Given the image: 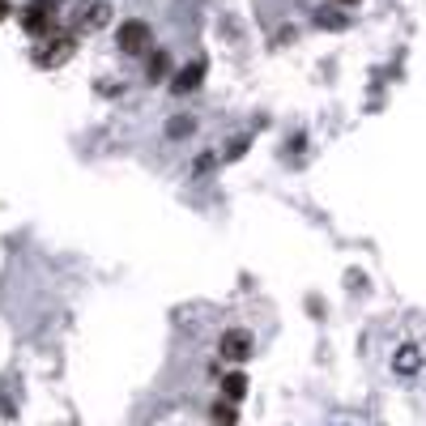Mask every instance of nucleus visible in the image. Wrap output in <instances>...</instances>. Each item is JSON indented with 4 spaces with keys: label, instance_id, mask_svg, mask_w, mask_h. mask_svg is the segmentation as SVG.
I'll return each mask as SVG.
<instances>
[{
    "label": "nucleus",
    "instance_id": "obj_1",
    "mask_svg": "<svg viewBox=\"0 0 426 426\" xmlns=\"http://www.w3.org/2000/svg\"><path fill=\"white\" fill-rule=\"evenodd\" d=\"M218 354H222L226 363H247V358H252V333H243V329H226L222 341H218Z\"/></svg>",
    "mask_w": 426,
    "mask_h": 426
},
{
    "label": "nucleus",
    "instance_id": "obj_2",
    "mask_svg": "<svg viewBox=\"0 0 426 426\" xmlns=\"http://www.w3.org/2000/svg\"><path fill=\"white\" fill-rule=\"evenodd\" d=\"M115 43H119V51L141 55V51L149 47V26H145V21H124V26L115 30Z\"/></svg>",
    "mask_w": 426,
    "mask_h": 426
},
{
    "label": "nucleus",
    "instance_id": "obj_3",
    "mask_svg": "<svg viewBox=\"0 0 426 426\" xmlns=\"http://www.w3.org/2000/svg\"><path fill=\"white\" fill-rule=\"evenodd\" d=\"M21 26H26L30 34H51V30H55V17H51L47 4H30V9L21 13Z\"/></svg>",
    "mask_w": 426,
    "mask_h": 426
},
{
    "label": "nucleus",
    "instance_id": "obj_4",
    "mask_svg": "<svg viewBox=\"0 0 426 426\" xmlns=\"http://www.w3.org/2000/svg\"><path fill=\"white\" fill-rule=\"evenodd\" d=\"M201 77H205V60H192V64H183V68L171 77V90H175V94H188V90L201 85Z\"/></svg>",
    "mask_w": 426,
    "mask_h": 426
},
{
    "label": "nucleus",
    "instance_id": "obj_5",
    "mask_svg": "<svg viewBox=\"0 0 426 426\" xmlns=\"http://www.w3.org/2000/svg\"><path fill=\"white\" fill-rule=\"evenodd\" d=\"M222 397H226V405H239V401L247 397V376H243V371H230V376L222 380Z\"/></svg>",
    "mask_w": 426,
    "mask_h": 426
},
{
    "label": "nucleus",
    "instance_id": "obj_6",
    "mask_svg": "<svg viewBox=\"0 0 426 426\" xmlns=\"http://www.w3.org/2000/svg\"><path fill=\"white\" fill-rule=\"evenodd\" d=\"M393 367H397L401 376H414V371L422 367V350H418V346H401V350H397V363H393Z\"/></svg>",
    "mask_w": 426,
    "mask_h": 426
},
{
    "label": "nucleus",
    "instance_id": "obj_7",
    "mask_svg": "<svg viewBox=\"0 0 426 426\" xmlns=\"http://www.w3.org/2000/svg\"><path fill=\"white\" fill-rule=\"evenodd\" d=\"M68 51H73V38H55V43L47 47V55H38V64H43V68H55V64L68 60Z\"/></svg>",
    "mask_w": 426,
    "mask_h": 426
},
{
    "label": "nucleus",
    "instance_id": "obj_8",
    "mask_svg": "<svg viewBox=\"0 0 426 426\" xmlns=\"http://www.w3.org/2000/svg\"><path fill=\"white\" fill-rule=\"evenodd\" d=\"M316 17H320V26H329V30H346V26H350V17L337 13V9H324V13H316Z\"/></svg>",
    "mask_w": 426,
    "mask_h": 426
},
{
    "label": "nucleus",
    "instance_id": "obj_9",
    "mask_svg": "<svg viewBox=\"0 0 426 426\" xmlns=\"http://www.w3.org/2000/svg\"><path fill=\"white\" fill-rule=\"evenodd\" d=\"M166 68H171V55H166V51H154V55H149V77L158 81V77H166Z\"/></svg>",
    "mask_w": 426,
    "mask_h": 426
},
{
    "label": "nucleus",
    "instance_id": "obj_10",
    "mask_svg": "<svg viewBox=\"0 0 426 426\" xmlns=\"http://www.w3.org/2000/svg\"><path fill=\"white\" fill-rule=\"evenodd\" d=\"M102 21H107V4H90V13H85V21H81V26H85V30H98Z\"/></svg>",
    "mask_w": 426,
    "mask_h": 426
},
{
    "label": "nucleus",
    "instance_id": "obj_11",
    "mask_svg": "<svg viewBox=\"0 0 426 426\" xmlns=\"http://www.w3.org/2000/svg\"><path fill=\"white\" fill-rule=\"evenodd\" d=\"M213 422H218V426H235V405H226V401L213 405Z\"/></svg>",
    "mask_w": 426,
    "mask_h": 426
},
{
    "label": "nucleus",
    "instance_id": "obj_12",
    "mask_svg": "<svg viewBox=\"0 0 426 426\" xmlns=\"http://www.w3.org/2000/svg\"><path fill=\"white\" fill-rule=\"evenodd\" d=\"M166 132H171V137H188V132H192V119H188V115H179V119H171V128H166Z\"/></svg>",
    "mask_w": 426,
    "mask_h": 426
},
{
    "label": "nucleus",
    "instance_id": "obj_13",
    "mask_svg": "<svg viewBox=\"0 0 426 426\" xmlns=\"http://www.w3.org/2000/svg\"><path fill=\"white\" fill-rule=\"evenodd\" d=\"M4 17H9V0H0V21H4Z\"/></svg>",
    "mask_w": 426,
    "mask_h": 426
},
{
    "label": "nucleus",
    "instance_id": "obj_14",
    "mask_svg": "<svg viewBox=\"0 0 426 426\" xmlns=\"http://www.w3.org/2000/svg\"><path fill=\"white\" fill-rule=\"evenodd\" d=\"M337 4H358V0H337Z\"/></svg>",
    "mask_w": 426,
    "mask_h": 426
}]
</instances>
